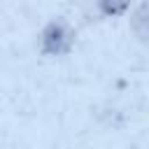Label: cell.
I'll use <instances>...</instances> for the list:
<instances>
[{
  "label": "cell",
  "mask_w": 149,
  "mask_h": 149,
  "mask_svg": "<svg viewBox=\"0 0 149 149\" xmlns=\"http://www.w3.org/2000/svg\"><path fill=\"white\" fill-rule=\"evenodd\" d=\"M74 47V33L72 28L61 21V19H51L42 33H40V51L44 56H65L70 54Z\"/></svg>",
  "instance_id": "1"
},
{
  "label": "cell",
  "mask_w": 149,
  "mask_h": 149,
  "mask_svg": "<svg viewBox=\"0 0 149 149\" xmlns=\"http://www.w3.org/2000/svg\"><path fill=\"white\" fill-rule=\"evenodd\" d=\"M130 33L140 42H149V0L140 2L130 14Z\"/></svg>",
  "instance_id": "2"
},
{
  "label": "cell",
  "mask_w": 149,
  "mask_h": 149,
  "mask_svg": "<svg viewBox=\"0 0 149 149\" xmlns=\"http://www.w3.org/2000/svg\"><path fill=\"white\" fill-rule=\"evenodd\" d=\"M128 7H130V0H98V12L109 19L126 14Z\"/></svg>",
  "instance_id": "3"
}]
</instances>
